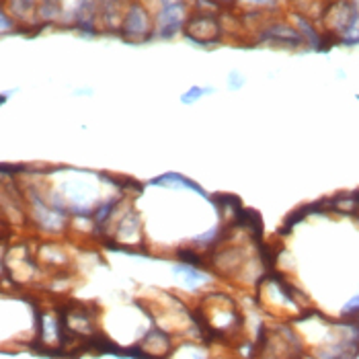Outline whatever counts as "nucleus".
<instances>
[{"instance_id": "f257e3e1", "label": "nucleus", "mask_w": 359, "mask_h": 359, "mask_svg": "<svg viewBox=\"0 0 359 359\" xmlns=\"http://www.w3.org/2000/svg\"><path fill=\"white\" fill-rule=\"evenodd\" d=\"M187 35L199 41V43H208V41H216L220 37V25L210 19V17H197L191 19L187 25Z\"/></svg>"}, {"instance_id": "f03ea898", "label": "nucleus", "mask_w": 359, "mask_h": 359, "mask_svg": "<svg viewBox=\"0 0 359 359\" xmlns=\"http://www.w3.org/2000/svg\"><path fill=\"white\" fill-rule=\"evenodd\" d=\"M181 23H183V6L181 4L177 6V2L166 4L163 13L158 15V33L163 37H172L179 31Z\"/></svg>"}, {"instance_id": "7ed1b4c3", "label": "nucleus", "mask_w": 359, "mask_h": 359, "mask_svg": "<svg viewBox=\"0 0 359 359\" xmlns=\"http://www.w3.org/2000/svg\"><path fill=\"white\" fill-rule=\"evenodd\" d=\"M146 29H148V15H146V11L142 6L134 4L130 8L128 17H126V29H123L126 37H130V39L142 37L146 33Z\"/></svg>"}, {"instance_id": "20e7f679", "label": "nucleus", "mask_w": 359, "mask_h": 359, "mask_svg": "<svg viewBox=\"0 0 359 359\" xmlns=\"http://www.w3.org/2000/svg\"><path fill=\"white\" fill-rule=\"evenodd\" d=\"M175 271H179V273H183L185 279H187V283H199V281H203L205 277L201 276V273H197L195 269L191 267H177Z\"/></svg>"}, {"instance_id": "39448f33", "label": "nucleus", "mask_w": 359, "mask_h": 359, "mask_svg": "<svg viewBox=\"0 0 359 359\" xmlns=\"http://www.w3.org/2000/svg\"><path fill=\"white\" fill-rule=\"evenodd\" d=\"M351 308H359V296L355 300H351V302L347 304V310H351Z\"/></svg>"}]
</instances>
